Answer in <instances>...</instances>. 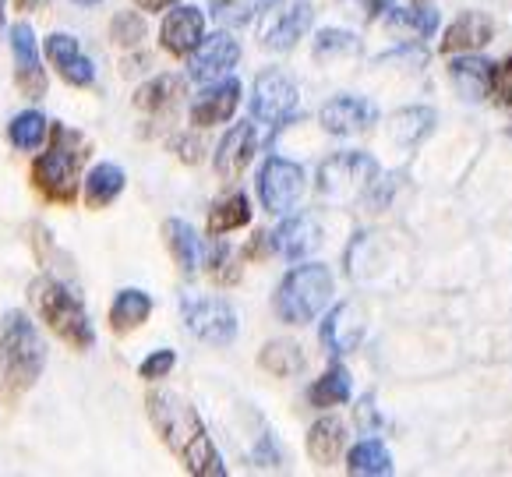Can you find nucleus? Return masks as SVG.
I'll list each match as a JSON object with an SVG mask.
<instances>
[{"label":"nucleus","mask_w":512,"mask_h":477,"mask_svg":"<svg viewBox=\"0 0 512 477\" xmlns=\"http://www.w3.org/2000/svg\"><path fill=\"white\" fill-rule=\"evenodd\" d=\"M149 421L156 428V435L163 439V446L184 463L195 477H223V456L216 453L209 432H205L202 417L188 400H181L177 393H152L145 400Z\"/></svg>","instance_id":"f257e3e1"},{"label":"nucleus","mask_w":512,"mask_h":477,"mask_svg":"<svg viewBox=\"0 0 512 477\" xmlns=\"http://www.w3.org/2000/svg\"><path fill=\"white\" fill-rule=\"evenodd\" d=\"M89 156V138L68 124H53L50 128V149L39 152L32 163V184L43 191L50 202H75L78 174Z\"/></svg>","instance_id":"f03ea898"},{"label":"nucleus","mask_w":512,"mask_h":477,"mask_svg":"<svg viewBox=\"0 0 512 477\" xmlns=\"http://www.w3.org/2000/svg\"><path fill=\"white\" fill-rule=\"evenodd\" d=\"M46 368V343L32 318L22 311H8L0 318V382L11 393H22L43 375Z\"/></svg>","instance_id":"7ed1b4c3"},{"label":"nucleus","mask_w":512,"mask_h":477,"mask_svg":"<svg viewBox=\"0 0 512 477\" xmlns=\"http://www.w3.org/2000/svg\"><path fill=\"white\" fill-rule=\"evenodd\" d=\"M29 301L36 308V315L43 318L53 333L61 336L68 347L89 350L96 343V329H92V318L85 311V304L71 294L64 283H57L53 276H39L29 283Z\"/></svg>","instance_id":"20e7f679"},{"label":"nucleus","mask_w":512,"mask_h":477,"mask_svg":"<svg viewBox=\"0 0 512 477\" xmlns=\"http://www.w3.org/2000/svg\"><path fill=\"white\" fill-rule=\"evenodd\" d=\"M332 294V273L325 265H297L290 269L287 280L279 283L276 290V315L287 322V326H304L318 311L329 304Z\"/></svg>","instance_id":"39448f33"},{"label":"nucleus","mask_w":512,"mask_h":477,"mask_svg":"<svg viewBox=\"0 0 512 477\" xmlns=\"http://www.w3.org/2000/svg\"><path fill=\"white\" fill-rule=\"evenodd\" d=\"M375 177L378 163L368 152H339V156L325 159L322 170H318V191L329 202H350L361 191H368Z\"/></svg>","instance_id":"423d86ee"},{"label":"nucleus","mask_w":512,"mask_h":477,"mask_svg":"<svg viewBox=\"0 0 512 477\" xmlns=\"http://www.w3.org/2000/svg\"><path fill=\"white\" fill-rule=\"evenodd\" d=\"M181 315L191 336L212 347H226L237 336V311L223 301V297H181Z\"/></svg>","instance_id":"0eeeda50"},{"label":"nucleus","mask_w":512,"mask_h":477,"mask_svg":"<svg viewBox=\"0 0 512 477\" xmlns=\"http://www.w3.org/2000/svg\"><path fill=\"white\" fill-rule=\"evenodd\" d=\"M311 25V0H269L258 18V39L269 50H290Z\"/></svg>","instance_id":"6e6552de"},{"label":"nucleus","mask_w":512,"mask_h":477,"mask_svg":"<svg viewBox=\"0 0 512 477\" xmlns=\"http://www.w3.org/2000/svg\"><path fill=\"white\" fill-rule=\"evenodd\" d=\"M258 195H262V205L272 212V216H283L290 212L304 195V170L290 159H265L262 174H258Z\"/></svg>","instance_id":"1a4fd4ad"},{"label":"nucleus","mask_w":512,"mask_h":477,"mask_svg":"<svg viewBox=\"0 0 512 477\" xmlns=\"http://www.w3.org/2000/svg\"><path fill=\"white\" fill-rule=\"evenodd\" d=\"M297 110V85L290 82L283 71H265L255 82V96H251V114L269 128H279L290 121Z\"/></svg>","instance_id":"9d476101"},{"label":"nucleus","mask_w":512,"mask_h":477,"mask_svg":"<svg viewBox=\"0 0 512 477\" xmlns=\"http://www.w3.org/2000/svg\"><path fill=\"white\" fill-rule=\"evenodd\" d=\"M11 50H15V82L22 89V96L39 99L46 92V71L39 61V46H36V32L29 22H18L11 29Z\"/></svg>","instance_id":"9b49d317"},{"label":"nucleus","mask_w":512,"mask_h":477,"mask_svg":"<svg viewBox=\"0 0 512 477\" xmlns=\"http://www.w3.org/2000/svg\"><path fill=\"white\" fill-rule=\"evenodd\" d=\"M237 61H241V43L230 32H216V36L202 39V46L191 57V78L195 82H216V78L230 75Z\"/></svg>","instance_id":"f8f14e48"},{"label":"nucleus","mask_w":512,"mask_h":477,"mask_svg":"<svg viewBox=\"0 0 512 477\" xmlns=\"http://www.w3.org/2000/svg\"><path fill=\"white\" fill-rule=\"evenodd\" d=\"M255 149H258L255 124H234L216 149V174L223 181H237L248 170L251 159H255Z\"/></svg>","instance_id":"ddd939ff"},{"label":"nucleus","mask_w":512,"mask_h":477,"mask_svg":"<svg viewBox=\"0 0 512 477\" xmlns=\"http://www.w3.org/2000/svg\"><path fill=\"white\" fill-rule=\"evenodd\" d=\"M159 39H163V50L174 53V57H188L202 46L205 39V18L198 8H177L163 18V29H159Z\"/></svg>","instance_id":"4468645a"},{"label":"nucleus","mask_w":512,"mask_h":477,"mask_svg":"<svg viewBox=\"0 0 512 477\" xmlns=\"http://www.w3.org/2000/svg\"><path fill=\"white\" fill-rule=\"evenodd\" d=\"M364 336V315L357 311V304H336L329 311V318L322 322V347L332 357H343L361 343Z\"/></svg>","instance_id":"2eb2a0df"},{"label":"nucleus","mask_w":512,"mask_h":477,"mask_svg":"<svg viewBox=\"0 0 512 477\" xmlns=\"http://www.w3.org/2000/svg\"><path fill=\"white\" fill-rule=\"evenodd\" d=\"M46 57H50V64L61 71V78L68 85L96 82V68H92L89 57L78 50V39L68 36V32H53V36L46 39Z\"/></svg>","instance_id":"dca6fc26"},{"label":"nucleus","mask_w":512,"mask_h":477,"mask_svg":"<svg viewBox=\"0 0 512 477\" xmlns=\"http://www.w3.org/2000/svg\"><path fill=\"white\" fill-rule=\"evenodd\" d=\"M237 103H241V82H237V78H223V82L212 85L209 92H202V96L195 99V106H191V124L212 128V124L230 121Z\"/></svg>","instance_id":"f3484780"},{"label":"nucleus","mask_w":512,"mask_h":477,"mask_svg":"<svg viewBox=\"0 0 512 477\" xmlns=\"http://www.w3.org/2000/svg\"><path fill=\"white\" fill-rule=\"evenodd\" d=\"M375 121V106L357 96H336L322 106V128L332 135H354Z\"/></svg>","instance_id":"a211bd4d"},{"label":"nucleus","mask_w":512,"mask_h":477,"mask_svg":"<svg viewBox=\"0 0 512 477\" xmlns=\"http://www.w3.org/2000/svg\"><path fill=\"white\" fill-rule=\"evenodd\" d=\"M495 36V22L481 11H467L456 22L445 29L442 36V53H460V50H477V46H488Z\"/></svg>","instance_id":"6ab92c4d"},{"label":"nucleus","mask_w":512,"mask_h":477,"mask_svg":"<svg viewBox=\"0 0 512 477\" xmlns=\"http://www.w3.org/2000/svg\"><path fill=\"white\" fill-rule=\"evenodd\" d=\"M276 248H279V255H287V258H304V255H311V251L322 244V230H318V220L315 216H294V220H287L283 227L276 230Z\"/></svg>","instance_id":"aec40b11"},{"label":"nucleus","mask_w":512,"mask_h":477,"mask_svg":"<svg viewBox=\"0 0 512 477\" xmlns=\"http://www.w3.org/2000/svg\"><path fill=\"white\" fill-rule=\"evenodd\" d=\"M449 78L452 89L463 99H484L491 89V78H495V68L481 57H460V61L449 64Z\"/></svg>","instance_id":"412c9836"},{"label":"nucleus","mask_w":512,"mask_h":477,"mask_svg":"<svg viewBox=\"0 0 512 477\" xmlns=\"http://www.w3.org/2000/svg\"><path fill=\"white\" fill-rule=\"evenodd\" d=\"M163 237H166V248H170V255H174V262L181 265V273H195L198 265H202V241H198V234L188 227L184 220H166L163 223Z\"/></svg>","instance_id":"4be33fe9"},{"label":"nucleus","mask_w":512,"mask_h":477,"mask_svg":"<svg viewBox=\"0 0 512 477\" xmlns=\"http://www.w3.org/2000/svg\"><path fill=\"white\" fill-rule=\"evenodd\" d=\"M431 124H435V110H428V106H410V110L392 114L385 131H389V138L400 145V149H410V145H417L428 135Z\"/></svg>","instance_id":"5701e85b"},{"label":"nucleus","mask_w":512,"mask_h":477,"mask_svg":"<svg viewBox=\"0 0 512 477\" xmlns=\"http://www.w3.org/2000/svg\"><path fill=\"white\" fill-rule=\"evenodd\" d=\"M152 315V297L145 294V290H121L117 294V301L110 304V326L113 333H131V329H138L145 322V318Z\"/></svg>","instance_id":"b1692460"},{"label":"nucleus","mask_w":512,"mask_h":477,"mask_svg":"<svg viewBox=\"0 0 512 477\" xmlns=\"http://www.w3.org/2000/svg\"><path fill=\"white\" fill-rule=\"evenodd\" d=\"M121 191H124V170L117 163H99V167L89 170V181H85V205L89 209H106Z\"/></svg>","instance_id":"393cba45"},{"label":"nucleus","mask_w":512,"mask_h":477,"mask_svg":"<svg viewBox=\"0 0 512 477\" xmlns=\"http://www.w3.org/2000/svg\"><path fill=\"white\" fill-rule=\"evenodd\" d=\"M343 421H336V417H322V421L315 424L308 432V453L315 463H336V456L343 453Z\"/></svg>","instance_id":"a878e982"},{"label":"nucleus","mask_w":512,"mask_h":477,"mask_svg":"<svg viewBox=\"0 0 512 477\" xmlns=\"http://www.w3.org/2000/svg\"><path fill=\"white\" fill-rule=\"evenodd\" d=\"M181 96H184V78L159 75V78H152V82H145L142 89H138L135 106H138V110H145V114H159V110H166V106H174Z\"/></svg>","instance_id":"bb28decb"},{"label":"nucleus","mask_w":512,"mask_h":477,"mask_svg":"<svg viewBox=\"0 0 512 477\" xmlns=\"http://www.w3.org/2000/svg\"><path fill=\"white\" fill-rule=\"evenodd\" d=\"M258 364H262L265 371H272L276 379H290V375H297V371L304 368V354L297 343L272 340V343H265V350L258 354Z\"/></svg>","instance_id":"cd10ccee"},{"label":"nucleus","mask_w":512,"mask_h":477,"mask_svg":"<svg viewBox=\"0 0 512 477\" xmlns=\"http://www.w3.org/2000/svg\"><path fill=\"white\" fill-rule=\"evenodd\" d=\"M248 220H251L248 195H230V198H223V202L212 205V212H209V234L212 237L230 234V230L244 227Z\"/></svg>","instance_id":"c85d7f7f"},{"label":"nucleus","mask_w":512,"mask_h":477,"mask_svg":"<svg viewBox=\"0 0 512 477\" xmlns=\"http://www.w3.org/2000/svg\"><path fill=\"white\" fill-rule=\"evenodd\" d=\"M308 400L315 403V407H336V403H347L350 400V371L343 368V364H332L322 379L311 386Z\"/></svg>","instance_id":"c756f323"},{"label":"nucleus","mask_w":512,"mask_h":477,"mask_svg":"<svg viewBox=\"0 0 512 477\" xmlns=\"http://www.w3.org/2000/svg\"><path fill=\"white\" fill-rule=\"evenodd\" d=\"M350 474H364V477H382L392 474V456L382 442H357L350 449V463H347Z\"/></svg>","instance_id":"7c9ffc66"},{"label":"nucleus","mask_w":512,"mask_h":477,"mask_svg":"<svg viewBox=\"0 0 512 477\" xmlns=\"http://www.w3.org/2000/svg\"><path fill=\"white\" fill-rule=\"evenodd\" d=\"M11 145L15 149H39V145L46 142V135H50V124H46L43 114H36V110H25V114H18L15 121H11Z\"/></svg>","instance_id":"2f4dec72"},{"label":"nucleus","mask_w":512,"mask_h":477,"mask_svg":"<svg viewBox=\"0 0 512 477\" xmlns=\"http://www.w3.org/2000/svg\"><path fill=\"white\" fill-rule=\"evenodd\" d=\"M389 29L392 32H403V36H414V39H428L431 32L438 29V15L435 8H407V11H392L389 18Z\"/></svg>","instance_id":"473e14b6"},{"label":"nucleus","mask_w":512,"mask_h":477,"mask_svg":"<svg viewBox=\"0 0 512 477\" xmlns=\"http://www.w3.org/2000/svg\"><path fill=\"white\" fill-rule=\"evenodd\" d=\"M212 18L226 29H237V25H248L255 18V11L262 8V0H209Z\"/></svg>","instance_id":"72a5a7b5"},{"label":"nucleus","mask_w":512,"mask_h":477,"mask_svg":"<svg viewBox=\"0 0 512 477\" xmlns=\"http://www.w3.org/2000/svg\"><path fill=\"white\" fill-rule=\"evenodd\" d=\"M110 32H113V43L138 46L145 39V22L138 11H117V18L110 22Z\"/></svg>","instance_id":"f704fd0d"},{"label":"nucleus","mask_w":512,"mask_h":477,"mask_svg":"<svg viewBox=\"0 0 512 477\" xmlns=\"http://www.w3.org/2000/svg\"><path fill=\"white\" fill-rule=\"evenodd\" d=\"M209 276L216 283H237V280H241V265H237L234 251L219 244V248L212 251V258H209Z\"/></svg>","instance_id":"c9c22d12"},{"label":"nucleus","mask_w":512,"mask_h":477,"mask_svg":"<svg viewBox=\"0 0 512 477\" xmlns=\"http://www.w3.org/2000/svg\"><path fill=\"white\" fill-rule=\"evenodd\" d=\"M354 50H357V39L343 29H325V32H318V39H315L318 57H336V53H354Z\"/></svg>","instance_id":"e433bc0d"},{"label":"nucleus","mask_w":512,"mask_h":477,"mask_svg":"<svg viewBox=\"0 0 512 477\" xmlns=\"http://www.w3.org/2000/svg\"><path fill=\"white\" fill-rule=\"evenodd\" d=\"M174 364H177L174 350H156V354H149L142 364H138V375H142V379H152V382L166 379V375L174 371Z\"/></svg>","instance_id":"4c0bfd02"},{"label":"nucleus","mask_w":512,"mask_h":477,"mask_svg":"<svg viewBox=\"0 0 512 477\" xmlns=\"http://www.w3.org/2000/svg\"><path fill=\"white\" fill-rule=\"evenodd\" d=\"M491 89H495V96L502 99V103L512 106V57L505 64H498L495 68V78H491Z\"/></svg>","instance_id":"58836bf2"},{"label":"nucleus","mask_w":512,"mask_h":477,"mask_svg":"<svg viewBox=\"0 0 512 477\" xmlns=\"http://www.w3.org/2000/svg\"><path fill=\"white\" fill-rule=\"evenodd\" d=\"M354 8H361L364 18H382L385 11H392V0H350Z\"/></svg>","instance_id":"ea45409f"},{"label":"nucleus","mask_w":512,"mask_h":477,"mask_svg":"<svg viewBox=\"0 0 512 477\" xmlns=\"http://www.w3.org/2000/svg\"><path fill=\"white\" fill-rule=\"evenodd\" d=\"M174 149L181 152L184 163H198V156H202V145H198V138H177Z\"/></svg>","instance_id":"a19ab883"},{"label":"nucleus","mask_w":512,"mask_h":477,"mask_svg":"<svg viewBox=\"0 0 512 477\" xmlns=\"http://www.w3.org/2000/svg\"><path fill=\"white\" fill-rule=\"evenodd\" d=\"M269 244H272V248H276V241H272L269 234H255V241H251L248 248H244V258H258V255H265V251H269Z\"/></svg>","instance_id":"79ce46f5"},{"label":"nucleus","mask_w":512,"mask_h":477,"mask_svg":"<svg viewBox=\"0 0 512 477\" xmlns=\"http://www.w3.org/2000/svg\"><path fill=\"white\" fill-rule=\"evenodd\" d=\"M142 11H166V8H174L177 0H135Z\"/></svg>","instance_id":"37998d69"},{"label":"nucleus","mask_w":512,"mask_h":477,"mask_svg":"<svg viewBox=\"0 0 512 477\" xmlns=\"http://www.w3.org/2000/svg\"><path fill=\"white\" fill-rule=\"evenodd\" d=\"M15 4H18V8H25V11H29V8H36L39 0H15Z\"/></svg>","instance_id":"c03bdc74"},{"label":"nucleus","mask_w":512,"mask_h":477,"mask_svg":"<svg viewBox=\"0 0 512 477\" xmlns=\"http://www.w3.org/2000/svg\"><path fill=\"white\" fill-rule=\"evenodd\" d=\"M75 4H99V0H75Z\"/></svg>","instance_id":"a18cd8bd"},{"label":"nucleus","mask_w":512,"mask_h":477,"mask_svg":"<svg viewBox=\"0 0 512 477\" xmlns=\"http://www.w3.org/2000/svg\"><path fill=\"white\" fill-rule=\"evenodd\" d=\"M0 18H4V0H0Z\"/></svg>","instance_id":"49530a36"}]
</instances>
